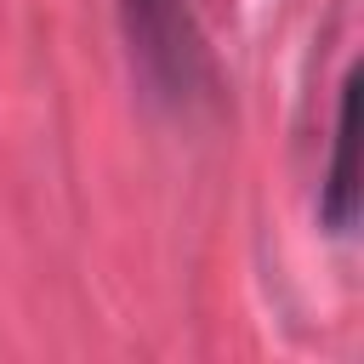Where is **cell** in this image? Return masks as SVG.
I'll return each instance as SVG.
<instances>
[{"label": "cell", "instance_id": "cell-2", "mask_svg": "<svg viewBox=\"0 0 364 364\" xmlns=\"http://www.w3.org/2000/svg\"><path fill=\"white\" fill-rule=\"evenodd\" d=\"M353 114H358V68H347V80H341V91H336L330 171H324V188H318V222H324L330 233H353V228H358V176H353L358 131H353Z\"/></svg>", "mask_w": 364, "mask_h": 364}, {"label": "cell", "instance_id": "cell-1", "mask_svg": "<svg viewBox=\"0 0 364 364\" xmlns=\"http://www.w3.org/2000/svg\"><path fill=\"white\" fill-rule=\"evenodd\" d=\"M125 40H131V63H136L142 85L159 102L188 108L210 91L205 34H199L188 0H125Z\"/></svg>", "mask_w": 364, "mask_h": 364}]
</instances>
